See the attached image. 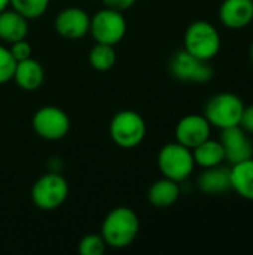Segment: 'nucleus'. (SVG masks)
I'll return each instance as SVG.
<instances>
[{"label": "nucleus", "instance_id": "f257e3e1", "mask_svg": "<svg viewBox=\"0 0 253 255\" xmlns=\"http://www.w3.org/2000/svg\"><path fill=\"white\" fill-rule=\"evenodd\" d=\"M139 229L137 214L128 206H118L104 217L100 235L109 248L124 250L136 241Z\"/></svg>", "mask_w": 253, "mask_h": 255}, {"label": "nucleus", "instance_id": "f03ea898", "mask_svg": "<svg viewBox=\"0 0 253 255\" xmlns=\"http://www.w3.org/2000/svg\"><path fill=\"white\" fill-rule=\"evenodd\" d=\"M222 46L219 30L206 19H197L191 22L183 36V49L194 57L210 61L213 60Z\"/></svg>", "mask_w": 253, "mask_h": 255}, {"label": "nucleus", "instance_id": "7ed1b4c3", "mask_svg": "<svg viewBox=\"0 0 253 255\" xmlns=\"http://www.w3.org/2000/svg\"><path fill=\"white\" fill-rule=\"evenodd\" d=\"M157 164L161 175L174 182H185L195 169L192 149L180 145L179 142L166 143L157 157Z\"/></svg>", "mask_w": 253, "mask_h": 255}, {"label": "nucleus", "instance_id": "20e7f679", "mask_svg": "<svg viewBox=\"0 0 253 255\" xmlns=\"http://www.w3.org/2000/svg\"><path fill=\"white\" fill-rule=\"evenodd\" d=\"M245 102L234 93H218L212 96L204 106V117L212 127L225 130L230 127L240 126Z\"/></svg>", "mask_w": 253, "mask_h": 255}, {"label": "nucleus", "instance_id": "39448f33", "mask_svg": "<svg viewBox=\"0 0 253 255\" xmlns=\"http://www.w3.org/2000/svg\"><path fill=\"white\" fill-rule=\"evenodd\" d=\"M109 134L116 146L131 149L145 140L146 123L139 112L124 109L112 117L109 124Z\"/></svg>", "mask_w": 253, "mask_h": 255}, {"label": "nucleus", "instance_id": "423d86ee", "mask_svg": "<svg viewBox=\"0 0 253 255\" xmlns=\"http://www.w3.org/2000/svg\"><path fill=\"white\" fill-rule=\"evenodd\" d=\"M30 197L37 209L55 211L67 200L69 184L60 172H48L36 179Z\"/></svg>", "mask_w": 253, "mask_h": 255}, {"label": "nucleus", "instance_id": "0eeeda50", "mask_svg": "<svg viewBox=\"0 0 253 255\" xmlns=\"http://www.w3.org/2000/svg\"><path fill=\"white\" fill-rule=\"evenodd\" d=\"M88 34L98 43L115 46L127 34V19L121 10L103 7L91 15Z\"/></svg>", "mask_w": 253, "mask_h": 255}, {"label": "nucleus", "instance_id": "6e6552de", "mask_svg": "<svg viewBox=\"0 0 253 255\" xmlns=\"http://www.w3.org/2000/svg\"><path fill=\"white\" fill-rule=\"evenodd\" d=\"M31 127L40 139L57 142L69 134L70 118L58 106H43L34 112L31 118Z\"/></svg>", "mask_w": 253, "mask_h": 255}, {"label": "nucleus", "instance_id": "1a4fd4ad", "mask_svg": "<svg viewBox=\"0 0 253 255\" xmlns=\"http://www.w3.org/2000/svg\"><path fill=\"white\" fill-rule=\"evenodd\" d=\"M169 70L174 79L182 82L204 84L213 78V67L210 66V61L200 60L185 49H180L171 55Z\"/></svg>", "mask_w": 253, "mask_h": 255}, {"label": "nucleus", "instance_id": "9d476101", "mask_svg": "<svg viewBox=\"0 0 253 255\" xmlns=\"http://www.w3.org/2000/svg\"><path fill=\"white\" fill-rule=\"evenodd\" d=\"M91 15L76 6H69L60 10L54 19L55 31L69 40H79L89 33Z\"/></svg>", "mask_w": 253, "mask_h": 255}, {"label": "nucleus", "instance_id": "9b49d317", "mask_svg": "<svg viewBox=\"0 0 253 255\" xmlns=\"http://www.w3.org/2000/svg\"><path fill=\"white\" fill-rule=\"evenodd\" d=\"M212 134V126L204 115L189 114L179 120L174 128L176 142L180 145L194 149L204 140H207Z\"/></svg>", "mask_w": 253, "mask_h": 255}, {"label": "nucleus", "instance_id": "f8f14e48", "mask_svg": "<svg viewBox=\"0 0 253 255\" xmlns=\"http://www.w3.org/2000/svg\"><path fill=\"white\" fill-rule=\"evenodd\" d=\"M219 140L224 146L225 161H228L230 164H236L253 157L252 140L240 126L221 130Z\"/></svg>", "mask_w": 253, "mask_h": 255}, {"label": "nucleus", "instance_id": "ddd939ff", "mask_svg": "<svg viewBox=\"0 0 253 255\" xmlns=\"http://www.w3.org/2000/svg\"><path fill=\"white\" fill-rule=\"evenodd\" d=\"M222 25L231 30H242L253 21L252 0H224L219 6Z\"/></svg>", "mask_w": 253, "mask_h": 255}, {"label": "nucleus", "instance_id": "4468645a", "mask_svg": "<svg viewBox=\"0 0 253 255\" xmlns=\"http://www.w3.org/2000/svg\"><path fill=\"white\" fill-rule=\"evenodd\" d=\"M197 187L201 193L207 196H219L231 190L230 182V167L219 164L215 167L203 169L197 178Z\"/></svg>", "mask_w": 253, "mask_h": 255}, {"label": "nucleus", "instance_id": "2eb2a0df", "mask_svg": "<svg viewBox=\"0 0 253 255\" xmlns=\"http://www.w3.org/2000/svg\"><path fill=\"white\" fill-rule=\"evenodd\" d=\"M15 84L24 91H36L42 87L45 79L43 66L34 58H25L22 61H16L13 78Z\"/></svg>", "mask_w": 253, "mask_h": 255}, {"label": "nucleus", "instance_id": "dca6fc26", "mask_svg": "<svg viewBox=\"0 0 253 255\" xmlns=\"http://www.w3.org/2000/svg\"><path fill=\"white\" fill-rule=\"evenodd\" d=\"M28 34V19L16 10L4 9L0 12V40L10 45L16 40L25 39Z\"/></svg>", "mask_w": 253, "mask_h": 255}, {"label": "nucleus", "instance_id": "f3484780", "mask_svg": "<svg viewBox=\"0 0 253 255\" xmlns=\"http://www.w3.org/2000/svg\"><path fill=\"white\" fill-rule=\"evenodd\" d=\"M231 190L245 200L253 202V157L230 167Z\"/></svg>", "mask_w": 253, "mask_h": 255}, {"label": "nucleus", "instance_id": "a211bd4d", "mask_svg": "<svg viewBox=\"0 0 253 255\" xmlns=\"http://www.w3.org/2000/svg\"><path fill=\"white\" fill-rule=\"evenodd\" d=\"M180 197V185L179 182H174L167 178H161L155 181L149 191H148V200L154 208L166 209L173 206Z\"/></svg>", "mask_w": 253, "mask_h": 255}, {"label": "nucleus", "instance_id": "6ab92c4d", "mask_svg": "<svg viewBox=\"0 0 253 255\" xmlns=\"http://www.w3.org/2000/svg\"><path fill=\"white\" fill-rule=\"evenodd\" d=\"M192 157H194L195 166L201 169H209V167H215V166L225 163V152H224V146L221 140L219 139L216 140L212 137H209L207 140L195 146L192 149Z\"/></svg>", "mask_w": 253, "mask_h": 255}, {"label": "nucleus", "instance_id": "aec40b11", "mask_svg": "<svg viewBox=\"0 0 253 255\" xmlns=\"http://www.w3.org/2000/svg\"><path fill=\"white\" fill-rule=\"evenodd\" d=\"M88 61H89V66L94 70H97V72H107V70H110L116 64L115 46L113 45H107V43L95 42V45L89 49Z\"/></svg>", "mask_w": 253, "mask_h": 255}, {"label": "nucleus", "instance_id": "412c9836", "mask_svg": "<svg viewBox=\"0 0 253 255\" xmlns=\"http://www.w3.org/2000/svg\"><path fill=\"white\" fill-rule=\"evenodd\" d=\"M9 6L30 21L40 18L46 12L49 0H10Z\"/></svg>", "mask_w": 253, "mask_h": 255}, {"label": "nucleus", "instance_id": "4be33fe9", "mask_svg": "<svg viewBox=\"0 0 253 255\" xmlns=\"http://www.w3.org/2000/svg\"><path fill=\"white\" fill-rule=\"evenodd\" d=\"M106 242L101 235H86L81 239L78 251L81 255H103L106 253Z\"/></svg>", "mask_w": 253, "mask_h": 255}, {"label": "nucleus", "instance_id": "5701e85b", "mask_svg": "<svg viewBox=\"0 0 253 255\" xmlns=\"http://www.w3.org/2000/svg\"><path fill=\"white\" fill-rule=\"evenodd\" d=\"M15 66H16V61L12 57L9 48L0 43V85L12 81Z\"/></svg>", "mask_w": 253, "mask_h": 255}, {"label": "nucleus", "instance_id": "b1692460", "mask_svg": "<svg viewBox=\"0 0 253 255\" xmlns=\"http://www.w3.org/2000/svg\"><path fill=\"white\" fill-rule=\"evenodd\" d=\"M7 48H9L12 57L15 58V61H22L25 58H30L31 57V52H33L31 45L25 39H21V40L13 42Z\"/></svg>", "mask_w": 253, "mask_h": 255}, {"label": "nucleus", "instance_id": "393cba45", "mask_svg": "<svg viewBox=\"0 0 253 255\" xmlns=\"http://www.w3.org/2000/svg\"><path fill=\"white\" fill-rule=\"evenodd\" d=\"M240 127L248 133L253 134V105H249L243 111V117L240 121Z\"/></svg>", "mask_w": 253, "mask_h": 255}, {"label": "nucleus", "instance_id": "a878e982", "mask_svg": "<svg viewBox=\"0 0 253 255\" xmlns=\"http://www.w3.org/2000/svg\"><path fill=\"white\" fill-rule=\"evenodd\" d=\"M137 0H103V4L104 7H110V9H115V10H127L130 7H133L136 4Z\"/></svg>", "mask_w": 253, "mask_h": 255}, {"label": "nucleus", "instance_id": "bb28decb", "mask_svg": "<svg viewBox=\"0 0 253 255\" xmlns=\"http://www.w3.org/2000/svg\"><path fill=\"white\" fill-rule=\"evenodd\" d=\"M9 1L10 0H0V12H3L4 9L9 7Z\"/></svg>", "mask_w": 253, "mask_h": 255}, {"label": "nucleus", "instance_id": "cd10ccee", "mask_svg": "<svg viewBox=\"0 0 253 255\" xmlns=\"http://www.w3.org/2000/svg\"><path fill=\"white\" fill-rule=\"evenodd\" d=\"M251 60H252V63H253V42H252V45H251Z\"/></svg>", "mask_w": 253, "mask_h": 255}, {"label": "nucleus", "instance_id": "c85d7f7f", "mask_svg": "<svg viewBox=\"0 0 253 255\" xmlns=\"http://www.w3.org/2000/svg\"><path fill=\"white\" fill-rule=\"evenodd\" d=\"M252 1H253V0H252Z\"/></svg>", "mask_w": 253, "mask_h": 255}]
</instances>
